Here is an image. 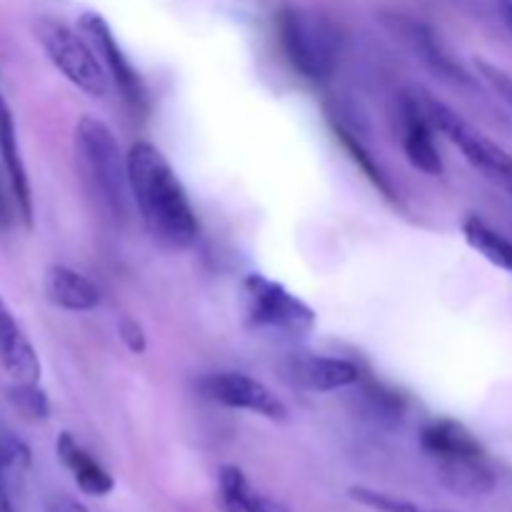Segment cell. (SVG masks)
I'll use <instances>...</instances> for the list:
<instances>
[{
  "label": "cell",
  "instance_id": "obj_11",
  "mask_svg": "<svg viewBox=\"0 0 512 512\" xmlns=\"http://www.w3.org/2000/svg\"><path fill=\"white\" fill-rule=\"evenodd\" d=\"M0 163H3L5 180L13 193L18 218L25 225H33V188H30L28 168H25L23 153L18 143V128H15L13 110L8 103H0Z\"/></svg>",
  "mask_w": 512,
  "mask_h": 512
},
{
  "label": "cell",
  "instance_id": "obj_27",
  "mask_svg": "<svg viewBox=\"0 0 512 512\" xmlns=\"http://www.w3.org/2000/svg\"><path fill=\"white\" fill-rule=\"evenodd\" d=\"M48 512H88L78 500L68 498V495H58L48 503Z\"/></svg>",
  "mask_w": 512,
  "mask_h": 512
},
{
  "label": "cell",
  "instance_id": "obj_30",
  "mask_svg": "<svg viewBox=\"0 0 512 512\" xmlns=\"http://www.w3.org/2000/svg\"><path fill=\"white\" fill-rule=\"evenodd\" d=\"M0 103H5V95H3V90H0Z\"/></svg>",
  "mask_w": 512,
  "mask_h": 512
},
{
  "label": "cell",
  "instance_id": "obj_14",
  "mask_svg": "<svg viewBox=\"0 0 512 512\" xmlns=\"http://www.w3.org/2000/svg\"><path fill=\"white\" fill-rule=\"evenodd\" d=\"M45 298L60 310L68 313H88L95 310L103 300L100 288L78 270L68 265H50L45 270Z\"/></svg>",
  "mask_w": 512,
  "mask_h": 512
},
{
  "label": "cell",
  "instance_id": "obj_10",
  "mask_svg": "<svg viewBox=\"0 0 512 512\" xmlns=\"http://www.w3.org/2000/svg\"><path fill=\"white\" fill-rule=\"evenodd\" d=\"M400 140L410 165L425 175H443V155L435 143V125L425 110L423 100L405 95L400 103Z\"/></svg>",
  "mask_w": 512,
  "mask_h": 512
},
{
  "label": "cell",
  "instance_id": "obj_9",
  "mask_svg": "<svg viewBox=\"0 0 512 512\" xmlns=\"http://www.w3.org/2000/svg\"><path fill=\"white\" fill-rule=\"evenodd\" d=\"M205 398L213 403L225 405L233 410H245V413L260 415L273 423H283L288 420V405L273 393L265 383L250 378L245 373H213L200 383Z\"/></svg>",
  "mask_w": 512,
  "mask_h": 512
},
{
  "label": "cell",
  "instance_id": "obj_6",
  "mask_svg": "<svg viewBox=\"0 0 512 512\" xmlns=\"http://www.w3.org/2000/svg\"><path fill=\"white\" fill-rule=\"evenodd\" d=\"M243 308L255 330L300 338L315 328L313 308L290 293L283 283L263 273H250L243 280Z\"/></svg>",
  "mask_w": 512,
  "mask_h": 512
},
{
  "label": "cell",
  "instance_id": "obj_22",
  "mask_svg": "<svg viewBox=\"0 0 512 512\" xmlns=\"http://www.w3.org/2000/svg\"><path fill=\"white\" fill-rule=\"evenodd\" d=\"M365 400H368V415L380 425H398L405 415V403L398 393L383 388V385H368L365 388Z\"/></svg>",
  "mask_w": 512,
  "mask_h": 512
},
{
  "label": "cell",
  "instance_id": "obj_17",
  "mask_svg": "<svg viewBox=\"0 0 512 512\" xmlns=\"http://www.w3.org/2000/svg\"><path fill=\"white\" fill-rule=\"evenodd\" d=\"M218 503L223 512H288L280 503L255 493L238 465H225L218 475Z\"/></svg>",
  "mask_w": 512,
  "mask_h": 512
},
{
  "label": "cell",
  "instance_id": "obj_26",
  "mask_svg": "<svg viewBox=\"0 0 512 512\" xmlns=\"http://www.w3.org/2000/svg\"><path fill=\"white\" fill-rule=\"evenodd\" d=\"M3 175H5V170L0 173V230H8L10 225H13V218L18 215V208H15L13 193L8 195L10 188H5Z\"/></svg>",
  "mask_w": 512,
  "mask_h": 512
},
{
  "label": "cell",
  "instance_id": "obj_21",
  "mask_svg": "<svg viewBox=\"0 0 512 512\" xmlns=\"http://www.w3.org/2000/svg\"><path fill=\"white\" fill-rule=\"evenodd\" d=\"M5 395L20 418L33 420V423L50 418V400L38 383H13Z\"/></svg>",
  "mask_w": 512,
  "mask_h": 512
},
{
  "label": "cell",
  "instance_id": "obj_3",
  "mask_svg": "<svg viewBox=\"0 0 512 512\" xmlns=\"http://www.w3.org/2000/svg\"><path fill=\"white\" fill-rule=\"evenodd\" d=\"M73 145L80 178L98 208L108 218H123L130 190L128 155H123L110 125L95 115H83L75 123Z\"/></svg>",
  "mask_w": 512,
  "mask_h": 512
},
{
  "label": "cell",
  "instance_id": "obj_12",
  "mask_svg": "<svg viewBox=\"0 0 512 512\" xmlns=\"http://www.w3.org/2000/svg\"><path fill=\"white\" fill-rule=\"evenodd\" d=\"M290 373L295 383L313 393H335L360 383V368L353 360L333 358V355L303 353L290 360Z\"/></svg>",
  "mask_w": 512,
  "mask_h": 512
},
{
  "label": "cell",
  "instance_id": "obj_7",
  "mask_svg": "<svg viewBox=\"0 0 512 512\" xmlns=\"http://www.w3.org/2000/svg\"><path fill=\"white\" fill-rule=\"evenodd\" d=\"M423 105L433 120L435 130H440L473 168H478L485 178L498 183L512 195V155L508 150L495 143L493 138H488L483 130L475 128L473 123H468L463 115L455 113L450 105L435 98H423Z\"/></svg>",
  "mask_w": 512,
  "mask_h": 512
},
{
  "label": "cell",
  "instance_id": "obj_19",
  "mask_svg": "<svg viewBox=\"0 0 512 512\" xmlns=\"http://www.w3.org/2000/svg\"><path fill=\"white\" fill-rule=\"evenodd\" d=\"M330 123H333V133L335 138L343 143V148L348 150L350 158L355 160V165H358L360 170H363L365 175H368L370 183L375 185V188L380 190V193L385 195V198L395 200V190H393V183L388 180V175L383 173V168L378 165V160L373 158V153H370L368 148H365L363 140L358 138V135L353 133V128H348V125L343 123V120L335 118V113H330Z\"/></svg>",
  "mask_w": 512,
  "mask_h": 512
},
{
  "label": "cell",
  "instance_id": "obj_25",
  "mask_svg": "<svg viewBox=\"0 0 512 512\" xmlns=\"http://www.w3.org/2000/svg\"><path fill=\"white\" fill-rule=\"evenodd\" d=\"M118 330H120V340H123L125 348H128L130 353H135V355L145 353V348H148V338H145V330L138 320L125 315V318L120 320Z\"/></svg>",
  "mask_w": 512,
  "mask_h": 512
},
{
  "label": "cell",
  "instance_id": "obj_28",
  "mask_svg": "<svg viewBox=\"0 0 512 512\" xmlns=\"http://www.w3.org/2000/svg\"><path fill=\"white\" fill-rule=\"evenodd\" d=\"M0 512H15L13 500H10V485L0 478Z\"/></svg>",
  "mask_w": 512,
  "mask_h": 512
},
{
  "label": "cell",
  "instance_id": "obj_4",
  "mask_svg": "<svg viewBox=\"0 0 512 512\" xmlns=\"http://www.w3.org/2000/svg\"><path fill=\"white\" fill-rule=\"evenodd\" d=\"M278 43L285 60L300 78L310 83H323L335 73L338 65V35L325 20L285 5L275 18Z\"/></svg>",
  "mask_w": 512,
  "mask_h": 512
},
{
  "label": "cell",
  "instance_id": "obj_23",
  "mask_svg": "<svg viewBox=\"0 0 512 512\" xmlns=\"http://www.w3.org/2000/svg\"><path fill=\"white\" fill-rule=\"evenodd\" d=\"M30 468V448L13 433H0V478L8 485L23 478Z\"/></svg>",
  "mask_w": 512,
  "mask_h": 512
},
{
  "label": "cell",
  "instance_id": "obj_1",
  "mask_svg": "<svg viewBox=\"0 0 512 512\" xmlns=\"http://www.w3.org/2000/svg\"><path fill=\"white\" fill-rule=\"evenodd\" d=\"M128 185L148 233L170 250H185L198 238V218L188 190L170 160L153 143L128 150Z\"/></svg>",
  "mask_w": 512,
  "mask_h": 512
},
{
  "label": "cell",
  "instance_id": "obj_13",
  "mask_svg": "<svg viewBox=\"0 0 512 512\" xmlns=\"http://www.w3.org/2000/svg\"><path fill=\"white\" fill-rule=\"evenodd\" d=\"M0 365L13 383H40V358L13 310L0 300Z\"/></svg>",
  "mask_w": 512,
  "mask_h": 512
},
{
  "label": "cell",
  "instance_id": "obj_29",
  "mask_svg": "<svg viewBox=\"0 0 512 512\" xmlns=\"http://www.w3.org/2000/svg\"><path fill=\"white\" fill-rule=\"evenodd\" d=\"M498 5H500V13H503V20L512 30V0H498Z\"/></svg>",
  "mask_w": 512,
  "mask_h": 512
},
{
  "label": "cell",
  "instance_id": "obj_16",
  "mask_svg": "<svg viewBox=\"0 0 512 512\" xmlns=\"http://www.w3.org/2000/svg\"><path fill=\"white\" fill-rule=\"evenodd\" d=\"M405 40H408L410 48L415 50L420 60L433 70L435 75H440L443 80H450V83H458V85H470L473 78L465 73L463 65L453 58V55L445 50V45L440 43L438 35L423 23H405L403 30Z\"/></svg>",
  "mask_w": 512,
  "mask_h": 512
},
{
  "label": "cell",
  "instance_id": "obj_8",
  "mask_svg": "<svg viewBox=\"0 0 512 512\" xmlns=\"http://www.w3.org/2000/svg\"><path fill=\"white\" fill-rule=\"evenodd\" d=\"M78 30L85 35V40L93 45L95 55L100 58L105 73L113 80V85L118 88L125 105H128L133 113H145V108H148V90H145L143 78H140L138 70L133 68V63H130V58L125 55V50L120 48L118 38H115L108 20L100 13H95V10H85L78 20Z\"/></svg>",
  "mask_w": 512,
  "mask_h": 512
},
{
  "label": "cell",
  "instance_id": "obj_20",
  "mask_svg": "<svg viewBox=\"0 0 512 512\" xmlns=\"http://www.w3.org/2000/svg\"><path fill=\"white\" fill-rule=\"evenodd\" d=\"M348 498L353 500V503L363 505L365 510H373V512H448V510L428 508V505L415 503V500H408V498H400V495L383 493V490L365 488V485H353V488L348 490Z\"/></svg>",
  "mask_w": 512,
  "mask_h": 512
},
{
  "label": "cell",
  "instance_id": "obj_18",
  "mask_svg": "<svg viewBox=\"0 0 512 512\" xmlns=\"http://www.w3.org/2000/svg\"><path fill=\"white\" fill-rule=\"evenodd\" d=\"M463 235L465 243H468L475 253L483 255L488 263L505 270L512 278V240L505 238L503 233H498L493 225H488L483 218H478V215H468V218L463 220Z\"/></svg>",
  "mask_w": 512,
  "mask_h": 512
},
{
  "label": "cell",
  "instance_id": "obj_2",
  "mask_svg": "<svg viewBox=\"0 0 512 512\" xmlns=\"http://www.w3.org/2000/svg\"><path fill=\"white\" fill-rule=\"evenodd\" d=\"M420 448L433 460L450 493L478 498L493 493L498 478L480 440L453 418H435L420 430Z\"/></svg>",
  "mask_w": 512,
  "mask_h": 512
},
{
  "label": "cell",
  "instance_id": "obj_24",
  "mask_svg": "<svg viewBox=\"0 0 512 512\" xmlns=\"http://www.w3.org/2000/svg\"><path fill=\"white\" fill-rule=\"evenodd\" d=\"M475 68H478L480 78L488 83V88L493 90V93L512 110V73H508L505 68H500V65L490 63V60L485 58L475 60Z\"/></svg>",
  "mask_w": 512,
  "mask_h": 512
},
{
  "label": "cell",
  "instance_id": "obj_15",
  "mask_svg": "<svg viewBox=\"0 0 512 512\" xmlns=\"http://www.w3.org/2000/svg\"><path fill=\"white\" fill-rule=\"evenodd\" d=\"M55 450H58L60 463L65 465L70 475H73L75 485L80 488V493L90 495V498H103V495L113 493L115 480L78 440L70 433H60L58 443H55Z\"/></svg>",
  "mask_w": 512,
  "mask_h": 512
},
{
  "label": "cell",
  "instance_id": "obj_5",
  "mask_svg": "<svg viewBox=\"0 0 512 512\" xmlns=\"http://www.w3.org/2000/svg\"><path fill=\"white\" fill-rule=\"evenodd\" d=\"M35 38H38L45 58L70 85L83 90L90 98L108 95V73L95 55L93 45L85 40L80 30H73L55 18H40L35 20Z\"/></svg>",
  "mask_w": 512,
  "mask_h": 512
}]
</instances>
